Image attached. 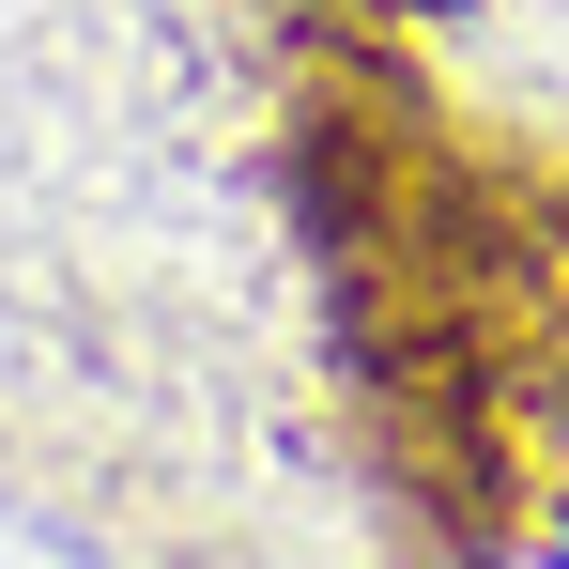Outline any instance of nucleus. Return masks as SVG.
Returning <instances> with one entry per match:
<instances>
[{"label":"nucleus","mask_w":569,"mask_h":569,"mask_svg":"<svg viewBox=\"0 0 569 569\" xmlns=\"http://www.w3.org/2000/svg\"><path fill=\"white\" fill-rule=\"evenodd\" d=\"M355 0H0V569L385 555Z\"/></svg>","instance_id":"obj_1"}]
</instances>
